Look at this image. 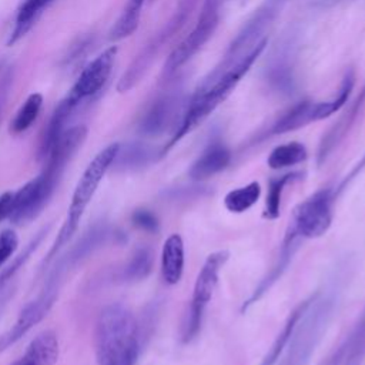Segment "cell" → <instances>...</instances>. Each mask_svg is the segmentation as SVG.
Listing matches in <instances>:
<instances>
[{
    "mask_svg": "<svg viewBox=\"0 0 365 365\" xmlns=\"http://www.w3.org/2000/svg\"><path fill=\"white\" fill-rule=\"evenodd\" d=\"M267 43V37L262 38L227 71L215 77L211 83L205 86H198V88L190 98L177 128L174 130L167 144L160 150V157H164L178 141H181L187 134L192 133L200 124L207 120L210 114L217 110L221 103L227 100V97L240 84L242 77L250 71L255 60L262 54Z\"/></svg>",
    "mask_w": 365,
    "mask_h": 365,
    "instance_id": "1",
    "label": "cell"
},
{
    "mask_svg": "<svg viewBox=\"0 0 365 365\" xmlns=\"http://www.w3.org/2000/svg\"><path fill=\"white\" fill-rule=\"evenodd\" d=\"M94 351L98 365H135L140 331L125 305L113 302L100 311L94 328Z\"/></svg>",
    "mask_w": 365,
    "mask_h": 365,
    "instance_id": "2",
    "label": "cell"
},
{
    "mask_svg": "<svg viewBox=\"0 0 365 365\" xmlns=\"http://www.w3.org/2000/svg\"><path fill=\"white\" fill-rule=\"evenodd\" d=\"M118 148H120V143L108 144L107 147L100 150L94 155V158L88 163V165L86 167V170H84L83 175L80 177V180L74 188V192L71 195V202L67 208L66 220H64L51 248L48 250L46 258L43 259V269L53 262V259L60 254V251L70 242V240L76 234L80 220H81L86 208L91 202L106 173L111 168L113 161L118 153Z\"/></svg>",
    "mask_w": 365,
    "mask_h": 365,
    "instance_id": "3",
    "label": "cell"
},
{
    "mask_svg": "<svg viewBox=\"0 0 365 365\" xmlns=\"http://www.w3.org/2000/svg\"><path fill=\"white\" fill-rule=\"evenodd\" d=\"M288 0H264L258 9L248 17L241 30L237 33L234 40L230 43L227 51L224 53L221 61L214 67L212 71L202 80L200 86H205L211 83L215 77L227 71L231 66H234L244 54H247L255 44H258L262 38H265V33L269 26L279 16L284 6Z\"/></svg>",
    "mask_w": 365,
    "mask_h": 365,
    "instance_id": "4",
    "label": "cell"
},
{
    "mask_svg": "<svg viewBox=\"0 0 365 365\" xmlns=\"http://www.w3.org/2000/svg\"><path fill=\"white\" fill-rule=\"evenodd\" d=\"M354 83L355 74L352 70H349L344 76L339 90L332 98L322 101L304 100L294 104L271 124L269 130L267 131V135H281L307 127L311 123L331 117L334 113L339 111L346 104L348 97L354 88Z\"/></svg>",
    "mask_w": 365,
    "mask_h": 365,
    "instance_id": "5",
    "label": "cell"
},
{
    "mask_svg": "<svg viewBox=\"0 0 365 365\" xmlns=\"http://www.w3.org/2000/svg\"><path fill=\"white\" fill-rule=\"evenodd\" d=\"M197 0H181L174 14L167 20V23L150 38V41L140 50L134 60L128 64L127 70L123 73L117 83L118 93H127L144 77L153 61L161 53V50L177 36V33L184 27L185 21L190 19Z\"/></svg>",
    "mask_w": 365,
    "mask_h": 365,
    "instance_id": "6",
    "label": "cell"
},
{
    "mask_svg": "<svg viewBox=\"0 0 365 365\" xmlns=\"http://www.w3.org/2000/svg\"><path fill=\"white\" fill-rule=\"evenodd\" d=\"M230 252L225 250L215 251L207 257L204 261L194 284L192 298L188 307V311L182 317V322L180 327V338L184 344L191 342L197 338L201 324L204 311L211 301L215 287L218 284V275L224 264L228 261Z\"/></svg>",
    "mask_w": 365,
    "mask_h": 365,
    "instance_id": "7",
    "label": "cell"
},
{
    "mask_svg": "<svg viewBox=\"0 0 365 365\" xmlns=\"http://www.w3.org/2000/svg\"><path fill=\"white\" fill-rule=\"evenodd\" d=\"M224 1L225 0H204L194 27L167 57L163 67L164 77H171L175 74L177 70L187 64L214 36L220 24Z\"/></svg>",
    "mask_w": 365,
    "mask_h": 365,
    "instance_id": "8",
    "label": "cell"
},
{
    "mask_svg": "<svg viewBox=\"0 0 365 365\" xmlns=\"http://www.w3.org/2000/svg\"><path fill=\"white\" fill-rule=\"evenodd\" d=\"M121 234L114 232L108 224L104 221H98L88 227L83 232V235L78 238L76 244H73L64 254H58L53 261L51 269L47 272V277L44 279L43 285L47 287H56L60 289L64 275L76 268L78 264H81L84 259H87L93 252H96L98 248H101L104 244L110 241V238L118 237Z\"/></svg>",
    "mask_w": 365,
    "mask_h": 365,
    "instance_id": "9",
    "label": "cell"
},
{
    "mask_svg": "<svg viewBox=\"0 0 365 365\" xmlns=\"http://www.w3.org/2000/svg\"><path fill=\"white\" fill-rule=\"evenodd\" d=\"M335 190L321 188L299 202L292 212L289 227L299 238H319L331 227L334 217Z\"/></svg>",
    "mask_w": 365,
    "mask_h": 365,
    "instance_id": "10",
    "label": "cell"
},
{
    "mask_svg": "<svg viewBox=\"0 0 365 365\" xmlns=\"http://www.w3.org/2000/svg\"><path fill=\"white\" fill-rule=\"evenodd\" d=\"M117 50V46H111L103 50L81 70L76 83L63 98V101L67 103L74 111L83 103L88 101L103 90L111 76Z\"/></svg>",
    "mask_w": 365,
    "mask_h": 365,
    "instance_id": "11",
    "label": "cell"
},
{
    "mask_svg": "<svg viewBox=\"0 0 365 365\" xmlns=\"http://www.w3.org/2000/svg\"><path fill=\"white\" fill-rule=\"evenodd\" d=\"M58 291L60 289L43 287L41 292L20 309L16 322L0 335V354L17 344L31 328L47 317L58 297Z\"/></svg>",
    "mask_w": 365,
    "mask_h": 365,
    "instance_id": "12",
    "label": "cell"
},
{
    "mask_svg": "<svg viewBox=\"0 0 365 365\" xmlns=\"http://www.w3.org/2000/svg\"><path fill=\"white\" fill-rule=\"evenodd\" d=\"M181 111V97L177 93H164L155 97L138 121V131L144 135H158L168 128H177Z\"/></svg>",
    "mask_w": 365,
    "mask_h": 365,
    "instance_id": "13",
    "label": "cell"
},
{
    "mask_svg": "<svg viewBox=\"0 0 365 365\" xmlns=\"http://www.w3.org/2000/svg\"><path fill=\"white\" fill-rule=\"evenodd\" d=\"M298 240H301L297 232L288 225L287 228V232L284 235V240H282V245H281V250H279V255H278V259L277 262L274 264V267L269 269V272L261 279V282L258 284V287L254 289V292L251 294V297L244 301L242 307H241V312H245L252 304H255L257 301H259L264 294L281 278V275L285 272V269L288 268V265L291 264L292 261V257L294 254L297 252L298 250Z\"/></svg>",
    "mask_w": 365,
    "mask_h": 365,
    "instance_id": "14",
    "label": "cell"
},
{
    "mask_svg": "<svg viewBox=\"0 0 365 365\" xmlns=\"http://www.w3.org/2000/svg\"><path fill=\"white\" fill-rule=\"evenodd\" d=\"M364 107H365V86L361 94L351 103V106L344 111L339 120L328 130L327 134H324L318 147V154H317L318 165L327 161L331 153L341 144V141L345 138V135L349 133V130L358 120V115L362 113Z\"/></svg>",
    "mask_w": 365,
    "mask_h": 365,
    "instance_id": "15",
    "label": "cell"
},
{
    "mask_svg": "<svg viewBox=\"0 0 365 365\" xmlns=\"http://www.w3.org/2000/svg\"><path fill=\"white\" fill-rule=\"evenodd\" d=\"M231 163V151L221 141H212L198 155L188 170V177L194 181H204L225 170Z\"/></svg>",
    "mask_w": 365,
    "mask_h": 365,
    "instance_id": "16",
    "label": "cell"
},
{
    "mask_svg": "<svg viewBox=\"0 0 365 365\" xmlns=\"http://www.w3.org/2000/svg\"><path fill=\"white\" fill-rule=\"evenodd\" d=\"M58 338L53 331H43L29 344L26 352L11 365H56L58 359Z\"/></svg>",
    "mask_w": 365,
    "mask_h": 365,
    "instance_id": "17",
    "label": "cell"
},
{
    "mask_svg": "<svg viewBox=\"0 0 365 365\" xmlns=\"http://www.w3.org/2000/svg\"><path fill=\"white\" fill-rule=\"evenodd\" d=\"M184 241L180 234H171L163 244L161 250V274L168 285L180 282L184 272Z\"/></svg>",
    "mask_w": 365,
    "mask_h": 365,
    "instance_id": "18",
    "label": "cell"
},
{
    "mask_svg": "<svg viewBox=\"0 0 365 365\" xmlns=\"http://www.w3.org/2000/svg\"><path fill=\"white\" fill-rule=\"evenodd\" d=\"M157 158H161L160 150L155 151L153 147L144 143H128L125 145L120 144L111 168L117 171H135L148 165Z\"/></svg>",
    "mask_w": 365,
    "mask_h": 365,
    "instance_id": "19",
    "label": "cell"
},
{
    "mask_svg": "<svg viewBox=\"0 0 365 365\" xmlns=\"http://www.w3.org/2000/svg\"><path fill=\"white\" fill-rule=\"evenodd\" d=\"M54 0H23L17 9L13 29L10 31L7 44L11 46L17 43L21 37L27 34V31L34 26L43 11L53 3Z\"/></svg>",
    "mask_w": 365,
    "mask_h": 365,
    "instance_id": "20",
    "label": "cell"
},
{
    "mask_svg": "<svg viewBox=\"0 0 365 365\" xmlns=\"http://www.w3.org/2000/svg\"><path fill=\"white\" fill-rule=\"evenodd\" d=\"M312 298H314V295L311 297V298H308V299H305V301H302L291 314H289V317H288V319H287V322L284 324V328L281 329V332H279V335L277 336V339L274 341V344H272V346L269 348V351H268V354L265 355V358L262 359V362H261V365H274L275 362H277V359L279 358V355L282 354V351L285 349V346H287V344L289 342V338H291V335H292V332H294V329H295V327H297V324H298V321L301 319V317L304 315V312L307 311V308L309 307V304H311V301H312Z\"/></svg>",
    "mask_w": 365,
    "mask_h": 365,
    "instance_id": "21",
    "label": "cell"
},
{
    "mask_svg": "<svg viewBox=\"0 0 365 365\" xmlns=\"http://www.w3.org/2000/svg\"><path fill=\"white\" fill-rule=\"evenodd\" d=\"M144 3L145 0H128L124 10L121 11V14L118 16V19L115 20L108 33V38L111 41L127 38L137 30Z\"/></svg>",
    "mask_w": 365,
    "mask_h": 365,
    "instance_id": "22",
    "label": "cell"
},
{
    "mask_svg": "<svg viewBox=\"0 0 365 365\" xmlns=\"http://www.w3.org/2000/svg\"><path fill=\"white\" fill-rule=\"evenodd\" d=\"M302 177H304V173L292 171V173H287V174H284L281 177H275V178L269 180L262 218H265V220H277L279 217V212H281L279 211L281 210V198H282L284 188L289 182H292L295 180H301Z\"/></svg>",
    "mask_w": 365,
    "mask_h": 365,
    "instance_id": "23",
    "label": "cell"
},
{
    "mask_svg": "<svg viewBox=\"0 0 365 365\" xmlns=\"http://www.w3.org/2000/svg\"><path fill=\"white\" fill-rule=\"evenodd\" d=\"M308 157L307 147L302 143L291 141L277 145L268 155L267 164L271 170H282L305 161Z\"/></svg>",
    "mask_w": 365,
    "mask_h": 365,
    "instance_id": "24",
    "label": "cell"
},
{
    "mask_svg": "<svg viewBox=\"0 0 365 365\" xmlns=\"http://www.w3.org/2000/svg\"><path fill=\"white\" fill-rule=\"evenodd\" d=\"M261 197V185L257 181L228 191L224 197V207L234 214L248 211Z\"/></svg>",
    "mask_w": 365,
    "mask_h": 365,
    "instance_id": "25",
    "label": "cell"
},
{
    "mask_svg": "<svg viewBox=\"0 0 365 365\" xmlns=\"http://www.w3.org/2000/svg\"><path fill=\"white\" fill-rule=\"evenodd\" d=\"M48 230H50V224L41 227V228L34 234V237L26 244V247L23 248V251H21L17 257H14V259H13L7 267H4V268L0 271V294H1L3 289L6 288L7 282H10V281L13 279V277L19 272V269L23 268L24 264L30 259L31 254L38 248V245H40L41 241L44 240V237H46V234L48 232Z\"/></svg>",
    "mask_w": 365,
    "mask_h": 365,
    "instance_id": "26",
    "label": "cell"
},
{
    "mask_svg": "<svg viewBox=\"0 0 365 365\" xmlns=\"http://www.w3.org/2000/svg\"><path fill=\"white\" fill-rule=\"evenodd\" d=\"M153 269V252L148 247H138L121 271V279L135 282L147 278Z\"/></svg>",
    "mask_w": 365,
    "mask_h": 365,
    "instance_id": "27",
    "label": "cell"
},
{
    "mask_svg": "<svg viewBox=\"0 0 365 365\" xmlns=\"http://www.w3.org/2000/svg\"><path fill=\"white\" fill-rule=\"evenodd\" d=\"M43 106V96L40 93H31L17 110L10 123V133L21 134L29 130L37 120Z\"/></svg>",
    "mask_w": 365,
    "mask_h": 365,
    "instance_id": "28",
    "label": "cell"
},
{
    "mask_svg": "<svg viewBox=\"0 0 365 365\" xmlns=\"http://www.w3.org/2000/svg\"><path fill=\"white\" fill-rule=\"evenodd\" d=\"M131 222L137 228H140L145 232H150V234H155L160 228V222H158L157 215L153 211L147 210V208L134 210L133 214H131Z\"/></svg>",
    "mask_w": 365,
    "mask_h": 365,
    "instance_id": "29",
    "label": "cell"
},
{
    "mask_svg": "<svg viewBox=\"0 0 365 365\" xmlns=\"http://www.w3.org/2000/svg\"><path fill=\"white\" fill-rule=\"evenodd\" d=\"M19 247V237L14 230L7 228L0 232V268L14 255Z\"/></svg>",
    "mask_w": 365,
    "mask_h": 365,
    "instance_id": "30",
    "label": "cell"
},
{
    "mask_svg": "<svg viewBox=\"0 0 365 365\" xmlns=\"http://www.w3.org/2000/svg\"><path fill=\"white\" fill-rule=\"evenodd\" d=\"M13 211V192L6 191L0 195V222L10 218Z\"/></svg>",
    "mask_w": 365,
    "mask_h": 365,
    "instance_id": "31",
    "label": "cell"
},
{
    "mask_svg": "<svg viewBox=\"0 0 365 365\" xmlns=\"http://www.w3.org/2000/svg\"><path fill=\"white\" fill-rule=\"evenodd\" d=\"M13 295H14V288H9V289H6V291L1 292V295H0V317L3 315V311H4L7 302L10 301V298H11Z\"/></svg>",
    "mask_w": 365,
    "mask_h": 365,
    "instance_id": "32",
    "label": "cell"
},
{
    "mask_svg": "<svg viewBox=\"0 0 365 365\" xmlns=\"http://www.w3.org/2000/svg\"><path fill=\"white\" fill-rule=\"evenodd\" d=\"M338 1H341V0H319V3H321L322 6H329V4H335V3H338Z\"/></svg>",
    "mask_w": 365,
    "mask_h": 365,
    "instance_id": "33",
    "label": "cell"
}]
</instances>
